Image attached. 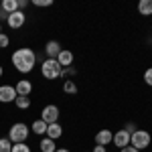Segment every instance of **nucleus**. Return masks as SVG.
<instances>
[{"label": "nucleus", "instance_id": "obj_4", "mask_svg": "<svg viewBox=\"0 0 152 152\" xmlns=\"http://www.w3.org/2000/svg\"><path fill=\"white\" fill-rule=\"evenodd\" d=\"M150 144H152V136L148 130H136L130 136V146H134L136 150H146Z\"/></svg>", "mask_w": 152, "mask_h": 152}, {"label": "nucleus", "instance_id": "obj_31", "mask_svg": "<svg viewBox=\"0 0 152 152\" xmlns=\"http://www.w3.org/2000/svg\"><path fill=\"white\" fill-rule=\"evenodd\" d=\"M55 152H71V150H69V148H57Z\"/></svg>", "mask_w": 152, "mask_h": 152}, {"label": "nucleus", "instance_id": "obj_12", "mask_svg": "<svg viewBox=\"0 0 152 152\" xmlns=\"http://www.w3.org/2000/svg\"><path fill=\"white\" fill-rule=\"evenodd\" d=\"M47 138H51V140H59L61 136H63V126L59 124V122H55V124H49L47 126V134H45Z\"/></svg>", "mask_w": 152, "mask_h": 152}, {"label": "nucleus", "instance_id": "obj_29", "mask_svg": "<svg viewBox=\"0 0 152 152\" xmlns=\"http://www.w3.org/2000/svg\"><path fill=\"white\" fill-rule=\"evenodd\" d=\"M120 152H140V150H136L134 146H126V148H122Z\"/></svg>", "mask_w": 152, "mask_h": 152}, {"label": "nucleus", "instance_id": "obj_5", "mask_svg": "<svg viewBox=\"0 0 152 152\" xmlns=\"http://www.w3.org/2000/svg\"><path fill=\"white\" fill-rule=\"evenodd\" d=\"M59 116H61V112H59V107L55 104H49V105H45V107L41 110V120H43L47 126L59 122Z\"/></svg>", "mask_w": 152, "mask_h": 152}, {"label": "nucleus", "instance_id": "obj_30", "mask_svg": "<svg viewBox=\"0 0 152 152\" xmlns=\"http://www.w3.org/2000/svg\"><path fill=\"white\" fill-rule=\"evenodd\" d=\"M91 152H107V150H105V146H97V144H95Z\"/></svg>", "mask_w": 152, "mask_h": 152}, {"label": "nucleus", "instance_id": "obj_10", "mask_svg": "<svg viewBox=\"0 0 152 152\" xmlns=\"http://www.w3.org/2000/svg\"><path fill=\"white\" fill-rule=\"evenodd\" d=\"M112 140H114V132L112 130H99L95 134V144L97 146H107V144H112Z\"/></svg>", "mask_w": 152, "mask_h": 152}, {"label": "nucleus", "instance_id": "obj_14", "mask_svg": "<svg viewBox=\"0 0 152 152\" xmlns=\"http://www.w3.org/2000/svg\"><path fill=\"white\" fill-rule=\"evenodd\" d=\"M39 148H41V152H55V150H57V144H55V140H51V138H47V136H43V138H41V144H39Z\"/></svg>", "mask_w": 152, "mask_h": 152}, {"label": "nucleus", "instance_id": "obj_26", "mask_svg": "<svg viewBox=\"0 0 152 152\" xmlns=\"http://www.w3.org/2000/svg\"><path fill=\"white\" fill-rule=\"evenodd\" d=\"M126 132H130V134H134V132H136V124H126Z\"/></svg>", "mask_w": 152, "mask_h": 152}, {"label": "nucleus", "instance_id": "obj_23", "mask_svg": "<svg viewBox=\"0 0 152 152\" xmlns=\"http://www.w3.org/2000/svg\"><path fill=\"white\" fill-rule=\"evenodd\" d=\"M53 4V0H33V6H39V8H47Z\"/></svg>", "mask_w": 152, "mask_h": 152}, {"label": "nucleus", "instance_id": "obj_25", "mask_svg": "<svg viewBox=\"0 0 152 152\" xmlns=\"http://www.w3.org/2000/svg\"><path fill=\"white\" fill-rule=\"evenodd\" d=\"M144 81H146V85L152 87V67H148V69L144 71Z\"/></svg>", "mask_w": 152, "mask_h": 152}, {"label": "nucleus", "instance_id": "obj_8", "mask_svg": "<svg viewBox=\"0 0 152 152\" xmlns=\"http://www.w3.org/2000/svg\"><path fill=\"white\" fill-rule=\"evenodd\" d=\"M130 136H132V134H130V132H126V130H118L116 134H114V146H116V148H120V150H122V148H126V146H130Z\"/></svg>", "mask_w": 152, "mask_h": 152}, {"label": "nucleus", "instance_id": "obj_33", "mask_svg": "<svg viewBox=\"0 0 152 152\" xmlns=\"http://www.w3.org/2000/svg\"><path fill=\"white\" fill-rule=\"evenodd\" d=\"M0 33H4V31H2V23H0Z\"/></svg>", "mask_w": 152, "mask_h": 152}, {"label": "nucleus", "instance_id": "obj_6", "mask_svg": "<svg viewBox=\"0 0 152 152\" xmlns=\"http://www.w3.org/2000/svg\"><path fill=\"white\" fill-rule=\"evenodd\" d=\"M24 23H26V14H24L23 10H16V12H12V14H8V20H6V24L10 26L12 31L23 28Z\"/></svg>", "mask_w": 152, "mask_h": 152}, {"label": "nucleus", "instance_id": "obj_24", "mask_svg": "<svg viewBox=\"0 0 152 152\" xmlns=\"http://www.w3.org/2000/svg\"><path fill=\"white\" fill-rule=\"evenodd\" d=\"M75 73H77V71H75V67H73V65H71V67H65V69L61 71V77L65 79V77H71V75H75Z\"/></svg>", "mask_w": 152, "mask_h": 152}, {"label": "nucleus", "instance_id": "obj_1", "mask_svg": "<svg viewBox=\"0 0 152 152\" xmlns=\"http://www.w3.org/2000/svg\"><path fill=\"white\" fill-rule=\"evenodd\" d=\"M12 67L18 71V73H31L33 71V67H35V63H37V53L33 51V49H28V47H20V49H16L14 53H12Z\"/></svg>", "mask_w": 152, "mask_h": 152}, {"label": "nucleus", "instance_id": "obj_9", "mask_svg": "<svg viewBox=\"0 0 152 152\" xmlns=\"http://www.w3.org/2000/svg\"><path fill=\"white\" fill-rule=\"evenodd\" d=\"M14 89H16V95H26V97H28V95L33 94V81L26 79V77H23V79L16 81Z\"/></svg>", "mask_w": 152, "mask_h": 152}, {"label": "nucleus", "instance_id": "obj_15", "mask_svg": "<svg viewBox=\"0 0 152 152\" xmlns=\"http://www.w3.org/2000/svg\"><path fill=\"white\" fill-rule=\"evenodd\" d=\"M31 130H33V134H37V136H45V134H47V124L39 118V120H35V122H33Z\"/></svg>", "mask_w": 152, "mask_h": 152}, {"label": "nucleus", "instance_id": "obj_34", "mask_svg": "<svg viewBox=\"0 0 152 152\" xmlns=\"http://www.w3.org/2000/svg\"><path fill=\"white\" fill-rule=\"evenodd\" d=\"M87 152H89V150H87Z\"/></svg>", "mask_w": 152, "mask_h": 152}, {"label": "nucleus", "instance_id": "obj_18", "mask_svg": "<svg viewBox=\"0 0 152 152\" xmlns=\"http://www.w3.org/2000/svg\"><path fill=\"white\" fill-rule=\"evenodd\" d=\"M14 104H16L18 110H28V107H31V97H26V95H16Z\"/></svg>", "mask_w": 152, "mask_h": 152}, {"label": "nucleus", "instance_id": "obj_3", "mask_svg": "<svg viewBox=\"0 0 152 152\" xmlns=\"http://www.w3.org/2000/svg\"><path fill=\"white\" fill-rule=\"evenodd\" d=\"M61 71H63V67L57 63V59H45L43 65H41V75L45 79H49V81L59 79L61 77Z\"/></svg>", "mask_w": 152, "mask_h": 152}, {"label": "nucleus", "instance_id": "obj_21", "mask_svg": "<svg viewBox=\"0 0 152 152\" xmlns=\"http://www.w3.org/2000/svg\"><path fill=\"white\" fill-rule=\"evenodd\" d=\"M12 152H31V146L26 142H20V144H12Z\"/></svg>", "mask_w": 152, "mask_h": 152}, {"label": "nucleus", "instance_id": "obj_22", "mask_svg": "<svg viewBox=\"0 0 152 152\" xmlns=\"http://www.w3.org/2000/svg\"><path fill=\"white\" fill-rule=\"evenodd\" d=\"M8 45H10V37L6 33H0V49H6Z\"/></svg>", "mask_w": 152, "mask_h": 152}, {"label": "nucleus", "instance_id": "obj_2", "mask_svg": "<svg viewBox=\"0 0 152 152\" xmlns=\"http://www.w3.org/2000/svg\"><path fill=\"white\" fill-rule=\"evenodd\" d=\"M28 134H31V128H28L24 122H16V124H12V126H10L6 138H8L12 144H20V142H26Z\"/></svg>", "mask_w": 152, "mask_h": 152}, {"label": "nucleus", "instance_id": "obj_32", "mask_svg": "<svg viewBox=\"0 0 152 152\" xmlns=\"http://www.w3.org/2000/svg\"><path fill=\"white\" fill-rule=\"evenodd\" d=\"M2 75H4V69H2V65H0V77H2Z\"/></svg>", "mask_w": 152, "mask_h": 152}, {"label": "nucleus", "instance_id": "obj_7", "mask_svg": "<svg viewBox=\"0 0 152 152\" xmlns=\"http://www.w3.org/2000/svg\"><path fill=\"white\" fill-rule=\"evenodd\" d=\"M16 89L14 85H0V104H14Z\"/></svg>", "mask_w": 152, "mask_h": 152}, {"label": "nucleus", "instance_id": "obj_17", "mask_svg": "<svg viewBox=\"0 0 152 152\" xmlns=\"http://www.w3.org/2000/svg\"><path fill=\"white\" fill-rule=\"evenodd\" d=\"M138 12L142 16H150L152 14V0H140L138 4Z\"/></svg>", "mask_w": 152, "mask_h": 152}, {"label": "nucleus", "instance_id": "obj_13", "mask_svg": "<svg viewBox=\"0 0 152 152\" xmlns=\"http://www.w3.org/2000/svg\"><path fill=\"white\" fill-rule=\"evenodd\" d=\"M45 53H47V59H57V55L61 53L59 41H49L47 45H45Z\"/></svg>", "mask_w": 152, "mask_h": 152}, {"label": "nucleus", "instance_id": "obj_27", "mask_svg": "<svg viewBox=\"0 0 152 152\" xmlns=\"http://www.w3.org/2000/svg\"><path fill=\"white\" fill-rule=\"evenodd\" d=\"M26 6H28V2H26V0H18V10L24 12V8H26Z\"/></svg>", "mask_w": 152, "mask_h": 152}, {"label": "nucleus", "instance_id": "obj_11", "mask_svg": "<svg viewBox=\"0 0 152 152\" xmlns=\"http://www.w3.org/2000/svg\"><path fill=\"white\" fill-rule=\"evenodd\" d=\"M73 59L75 57H73V53H71L69 49H61V53L57 55V63L65 69V67H71L73 65Z\"/></svg>", "mask_w": 152, "mask_h": 152}, {"label": "nucleus", "instance_id": "obj_28", "mask_svg": "<svg viewBox=\"0 0 152 152\" xmlns=\"http://www.w3.org/2000/svg\"><path fill=\"white\" fill-rule=\"evenodd\" d=\"M2 20H8V12H4L0 8V23H2Z\"/></svg>", "mask_w": 152, "mask_h": 152}, {"label": "nucleus", "instance_id": "obj_19", "mask_svg": "<svg viewBox=\"0 0 152 152\" xmlns=\"http://www.w3.org/2000/svg\"><path fill=\"white\" fill-rule=\"evenodd\" d=\"M63 91L69 94V95H75V94H77V85H75V81L65 79V81H63Z\"/></svg>", "mask_w": 152, "mask_h": 152}, {"label": "nucleus", "instance_id": "obj_20", "mask_svg": "<svg viewBox=\"0 0 152 152\" xmlns=\"http://www.w3.org/2000/svg\"><path fill=\"white\" fill-rule=\"evenodd\" d=\"M0 152H12V142L8 138H0Z\"/></svg>", "mask_w": 152, "mask_h": 152}, {"label": "nucleus", "instance_id": "obj_16", "mask_svg": "<svg viewBox=\"0 0 152 152\" xmlns=\"http://www.w3.org/2000/svg\"><path fill=\"white\" fill-rule=\"evenodd\" d=\"M0 8L4 12H8V14H12V12L18 10V0H2L0 2Z\"/></svg>", "mask_w": 152, "mask_h": 152}]
</instances>
